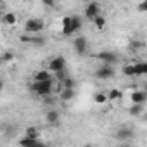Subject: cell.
<instances>
[{
    "label": "cell",
    "instance_id": "cell-25",
    "mask_svg": "<svg viewBox=\"0 0 147 147\" xmlns=\"http://www.w3.org/2000/svg\"><path fill=\"white\" fill-rule=\"evenodd\" d=\"M66 76H67V75H66V69H62V71H59V73H55V75H54L52 78H55V80H57V82L61 83V82H62V80H64Z\"/></svg>",
    "mask_w": 147,
    "mask_h": 147
},
{
    "label": "cell",
    "instance_id": "cell-30",
    "mask_svg": "<svg viewBox=\"0 0 147 147\" xmlns=\"http://www.w3.org/2000/svg\"><path fill=\"white\" fill-rule=\"evenodd\" d=\"M4 88V82H2V78H0V90Z\"/></svg>",
    "mask_w": 147,
    "mask_h": 147
},
{
    "label": "cell",
    "instance_id": "cell-22",
    "mask_svg": "<svg viewBox=\"0 0 147 147\" xmlns=\"http://www.w3.org/2000/svg\"><path fill=\"white\" fill-rule=\"evenodd\" d=\"M142 113H144V104H133L130 107V114L131 116H140Z\"/></svg>",
    "mask_w": 147,
    "mask_h": 147
},
{
    "label": "cell",
    "instance_id": "cell-23",
    "mask_svg": "<svg viewBox=\"0 0 147 147\" xmlns=\"http://www.w3.org/2000/svg\"><path fill=\"white\" fill-rule=\"evenodd\" d=\"M123 75L125 76H130V78H133L135 76V73H133V64H126V66H123Z\"/></svg>",
    "mask_w": 147,
    "mask_h": 147
},
{
    "label": "cell",
    "instance_id": "cell-21",
    "mask_svg": "<svg viewBox=\"0 0 147 147\" xmlns=\"http://www.w3.org/2000/svg\"><path fill=\"white\" fill-rule=\"evenodd\" d=\"M94 102L95 104H106L107 102V94L106 92H97L94 95Z\"/></svg>",
    "mask_w": 147,
    "mask_h": 147
},
{
    "label": "cell",
    "instance_id": "cell-28",
    "mask_svg": "<svg viewBox=\"0 0 147 147\" xmlns=\"http://www.w3.org/2000/svg\"><path fill=\"white\" fill-rule=\"evenodd\" d=\"M43 5H47V7H54V2H52V0H50V2H49V0H45Z\"/></svg>",
    "mask_w": 147,
    "mask_h": 147
},
{
    "label": "cell",
    "instance_id": "cell-1",
    "mask_svg": "<svg viewBox=\"0 0 147 147\" xmlns=\"http://www.w3.org/2000/svg\"><path fill=\"white\" fill-rule=\"evenodd\" d=\"M31 90L40 97H49L54 92V80L52 82H33Z\"/></svg>",
    "mask_w": 147,
    "mask_h": 147
},
{
    "label": "cell",
    "instance_id": "cell-11",
    "mask_svg": "<svg viewBox=\"0 0 147 147\" xmlns=\"http://www.w3.org/2000/svg\"><path fill=\"white\" fill-rule=\"evenodd\" d=\"M2 23L7 26H16L18 24V14L16 12H5L2 14Z\"/></svg>",
    "mask_w": 147,
    "mask_h": 147
},
{
    "label": "cell",
    "instance_id": "cell-20",
    "mask_svg": "<svg viewBox=\"0 0 147 147\" xmlns=\"http://www.w3.org/2000/svg\"><path fill=\"white\" fill-rule=\"evenodd\" d=\"M73 97H75V88H62V92H61V99L62 100H71Z\"/></svg>",
    "mask_w": 147,
    "mask_h": 147
},
{
    "label": "cell",
    "instance_id": "cell-8",
    "mask_svg": "<svg viewBox=\"0 0 147 147\" xmlns=\"http://www.w3.org/2000/svg\"><path fill=\"white\" fill-rule=\"evenodd\" d=\"M19 147H47L40 138H28V137H23L19 140Z\"/></svg>",
    "mask_w": 147,
    "mask_h": 147
},
{
    "label": "cell",
    "instance_id": "cell-10",
    "mask_svg": "<svg viewBox=\"0 0 147 147\" xmlns=\"http://www.w3.org/2000/svg\"><path fill=\"white\" fill-rule=\"evenodd\" d=\"M130 99H131L133 104H144L147 100V94L144 90H133L131 95H130Z\"/></svg>",
    "mask_w": 147,
    "mask_h": 147
},
{
    "label": "cell",
    "instance_id": "cell-32",
    "mask_svg": "<svg viewBox=\"0 0 147 147\" xmlns=\"http://www.w3.org/2000/svg\"><path fill=\"white\" fill-rule=\"evenodd\" d=\"M121 147H131V145H121Z\"/></svg>",
    "mask_w": 147,
    "mask_h": 147
},
{
    "label": "cell",
    "instance_id": "cell-19",
    "mask_svg": "<svg viewBox=\"0 0 147 147\" xmlns=\"http://www.w3.org/2000/svg\"><path fill=\"white\" fill-rule=\"evenodd\" d=\"M82 18L80 16H71V30H73V33H76L80 28H82Z\"/></svg>",
    "mask_w": 147,
    "mask_h": 147
},
{
    "label": "cell",
    "instance_id": "cell-3",
    "mask_svg": "<svg viewBox=\"0 0 147 147\" xmlns=\"http://www.w3.org/2000/svg\"><path fill=\"white\" fill-rule=\"evenodd\" d=\"M114 75H116L114 67H113V66H107V64H102V66L95 71V76H97L99 80H111V78H114Z\"/></svg>",
    "mask_w": 147,
    "mask_h": 147
},
{
    "label": "cell",
    "instance_id": "cell-18",
    "mask_svg": "<svg viewBox=\"0 0 147 147\" xmlns=\"http://www.w3.org/2000/svg\"><path fill=\"white\" fill-rule=\"evenodd\" d=\"M24 137H28V138H40V130L36 126H28L26 131H24Z\"/></svg>",
    "mask_w": 147,
    "mask_h": 147
},
{
    "label": "cell",
    "instance_id": "cell-29",
    "mask_svg": "<svg viewBox=\"0 0 147 147\" xmlns=\"http://www.w3.org/2000/svg\"><path fill=\"white\" fill-rule=\"evenodd\" d=\"M2 11H4V4L0 2V14H2Z\"/></svg>",
    "mask_w": 147,
    "mask_h": 147
},
{
    "label": "cell",
    "instance_id": "cell-24",
    "mask_svg": "<svg viewBox=\"0 0 147 147\" xmlns=\"http://www.w3.org/2000/svg\"><path fill=\"white\" fill-rule=\"evenodd\" d=\"M61 87H62V88H75V82H73L69 76H66V78L61 82Z\"/></svg>",
    "mask_w": 147,
    "mask_h": 147
},
{
    "label": "cell",
    "instance_id": "cell-12",
    "mask_svg": "<svg viewBox=\"0 0 147 147\" xmlns=\"http://www.w3.org/2000/svg\"><path fill=\"white\" fill-rule=\"evenodd\" d=\"M45 119H47V123H50V125H59V119H61V116H59V113L55 111V109H50V111H47V114H45Z\"/></svg>",
    "mask_w": 147,
    "mask_h": 147
},
{
    "label": "cell",
    "instance_id": "cell-7",
    "mask_svg": "<svg viewBox=\"0 0 147 147\" xmlns=\"http://www.w3.org/2000/svg\"><path fill=\"white\" fill-rule=\"evenodd\" d=\"M97 16H100V5H99L97 2H90V4H87V7H85V18H88V19H95Z\"/></svg>",
    "mask_w": 147,
    "mask_h": 147
},
{
    "label": "cell",
    "instance_id": "cell-2",
    "mask_svg": "<svg viewBox=\"0 0 147 147\" xmlns=\"http://www.w3.org/2000/svg\"><path fill=\"white\" fill-rule=\"evenodd\" d=\"M45 28V21L42 18H30L24 21V31L28 35H36Z\"/></svg>",
    "mask_w": 147,
    "mask_h": 147
},
{
    "label": "cell",
    "instance_id": "cell-4",
    "mask_svg": "<svg viewBox=\"0 0 147 147\" xmlns=\"http://www.w3.org/2000/svg\"><path fill=\"white\" fill-rule=\"evenodd\" d=\"M62 69H66V59H64L62 55H57V57H54V59L49 62V69H47V71H50L52 75H55V73H59V71H62Z\"/></svg>",
    "mask_w": 147,
    "mask_h": 147
},
{
    "label": "cell",
    "instance_id": "cell-6",
    "mask_svg": "<svg viewBox=\"0 0 147 147\" xmlns=\"http://www.w3.org/2000/svg\"><path fill=\"white\" fill-rule=\"evenodd\" d=\"M87 47H88V43H87V38L85 36H76L75 42H73V49H75V52L78 55H83L87 52Z\"/></svg>",
    "mask_w": 147,
    "mask_h": 147
},
{
    "label": "cell",
    "instance_id": "cell-16",
    "mask_svg": "<svg viewBox=\"0 0 147 147\" xmlns=\"http://www.w3.org/2000/svg\"><path fill=\"white\" fill-rule=\"evenodd\" d=\"M23 42H28V43H33V45H43L45 43V38L42 36H36V35H31V36H21Z\"/></svg>",
    "mask_w": 147,
    "mask_h": 147
},
{
    "label": "cell",
    "instance_id": "cell-31",
    "mask_svg": "<svg viewBox=\"0 0 147 147\" xmlns=\"http://www.w3.org/2000/svg\"><path fill=\"white\" fill-rule=\"evenodd\" d=\"M83 147H94V145H92V144H85Z\"/></svg>",
    "mask_w": 147,
    "mask_h": 147
},
{
    "label": "cell",
    "instance_id": "cell-9",
    "mask_svg": "<svg viewBox=\"0 0 147 147\" xmlns=\"http://www.w3.org/2000/svg\"><path fill=\"white\" fill-rule=\"evenodd\" d=\"M33 80H35V82H52L54 78H52V73H50V71L40 69V71H36L35 75H33Z\"/></svg>",
    "mask_w": 147,
    "mask_h": 147
},
{
    "label": "cell",
    "instance_id": "cell-15",
    "mask_svg": "<svg viewBox=\"0 0 147 147\" xmlns=\"http://www.w3.org/2000/svg\"><path fill=\"white\" fill-rule=\"evenodd\" d=\"M107 94V102L111 100V102H116V100H119L121 97H123V92L119 90V88H111L109 92H106Z\"/></svg>",
    "mask_w": 147,
    "mask_h": 147
},
{
    "label": "cell",
    "instance_id": "cell-26",
    "mask_svg": "<svg viewBox=\"0 0 147 147\" xmlns=\"http://www.w3.org/2000/svg\"><path fill=\"white\" fill-rule=\"evenodd\" d=\"M2 59H4L5 62H11V61L14 59V54H12V52H5V54L2 55Z\"/></svg>",
    "mask_w": 147,
    "mask_h": 147
},
{
    "label": "cell",
    "instance_id": "cell-17",
    "mask_svg": "<svg viewBox=\"0 0 147 147\" xmlns=\"http://www.w3.org/2000/svg\"><path fill=\"white\" fill-rule=\"evenodd\" d=\"M94 21V26H95V30H99V31H102V30H106V26H107V21H106V18L100 14V16H97L95 19H92Z\"/></svg>",
    "mask_w": 147,
    "mask_h": 147
},
{
    "label": "cell",
    "instance_id": "cell-14",
    "mask_svg": "<svg viewBox=\"0 0 147 147\" xmlns=\"http://www.w3.org/2000/svg\"><path fill=\"white\" fill-rule=\"evenodd\" d=\"M133 73H135V76H144L147 73V64L145 62H133Z\"/></svg>",
    "mask_w": 147,
    "mask_h": 147
},
{
    "label": "cell",
    "instance_id": "cell-5",
    "mask_svg": "<svg viewBox=\"0 0 147 147\" xmlns=\"http://www.w3.org/2000/svg\"><path fill=\"white\" fill-rule=\"evenodd\" d=\"M97 59L102 61V64H107V66H114L118 62V55L114 52H109V50H104V52H99L97 54Z\"/></svg>",
    "mask_w": 147,
    "mask_h": 147
},
{
    "label": "cell",
    "instance_id": "cell-27",
    "mask_svg": "<svg viewBox=\"0 0 147 147\" xmlns=\"http://www.w3.org/2000/svg\"><path fill=\"white\" fill-rule=\"evenodd\" d=\"M145 9H147V4H140V5H138V11H140V12H144Z\"/></svg>",
    "mask_w": 147,
    "mask_h": 147
},
{
    "label": "cell",
    "instance_id": "cell-13",
    "mask_svg": "<svg viewBox=\"0 0 147 147\" xmlns=\"http://www.w3.org/2000/svg\"><path fill=\"white\" fill-rule=\"evenodd\" d=\"M133 130H130V128H119L118 130V133H116V137L119 138V140H130V138H133Z\"/></svg>",
    "mask_w": 147,
    "mask_h": 147
}]
</instances>
